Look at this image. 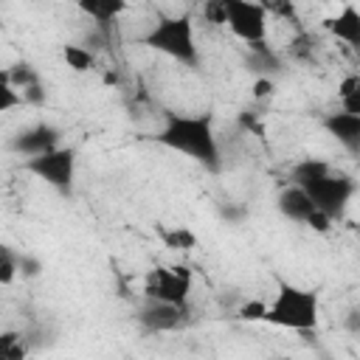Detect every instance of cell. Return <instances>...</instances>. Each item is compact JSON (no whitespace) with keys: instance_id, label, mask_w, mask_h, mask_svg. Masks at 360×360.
Masks as SVG:
<instances>
[{"instance_id":"6da1fadb","label":"cell","mask_w":360,"mask_h":360,"mask_svg":"<svg viewBox=\"0 0 360 360\" xmlns=\"http://www.w3.org/2000/svg\"><path fill=\"white\" fill-rule=\"evenodd\" d=\"M160 146L180 152L186 158H191L194 163L205 166L208 172H219L222 158H219V143H217V132H214V121L211 115H180V112H169L160 132L155 135Z\"/></svg>"},{"instance_id":"7a4b0ae2","label":"cell","mask_w":360,"mask_h":360,"mask_svg":"<svg viewBox=\"0 0 360 360\" xmlns=\"http://www.w3.org/2000/svg\"><path fill=\"white\" fill-rule=\"evenodd\" d=\"M290 180H292V186L304 188L307 197L312 200L315 211L326 214L329 219L340 217L346 211V205L352 202L354 191H357V183L349 174L335 172L326 160H318V158L298 160L292 166Z\"/></svg>"},{"instance_id":"3957f363","label":"cell","mask_w":360,"mask_h":360,"mask_svg":"<svg viewBox=\"0 0 360 360\" xmlns=\"http://www.w3.org/2000/svg\"><path fill=\"white\" fill-rule=\"evenodd\" d=\"M321 318V301L315 290H304L292 281L278 278L276 292L270 298V304H264V323L281 326V329H292V332H312L318 326Z\"/></svg>"},{"instance_id":"277c9868","label":"cell","mask_w":360,"mask_h":360,"mask_svg":"<svg viewBox=\"0 0 360 360\" xmlns=\"http://www.w3.org/2000/svg\"><path fill=\"white\" fill-rule=\"evenodd\" d=\"M141 45L177 59L180 65H197L200 59V48L194 39V22L188 14H172V17H158L152 22V28L141 37Z\"/></svg>"},{"instance_id":"5b68a950","label":"cell","mask_w":360,"mask_h":360,"mask_svg":"<svg viewBox=\"0 0 360 360\" xmlns=\"http://www.w3.org/2000/svg\"><path fill=\"white\" fill-rule=\"evenodd\" d=\"M76 163H79L76 146L59 143V146L42 152V155H37V158L22 160V169L31 172L37 180L48 183L51 188L68 194V191L73 188V180H76Z\"/></svg>"},{"instance_id":"8992f818","label":"cell","mask_w":360,"mask_h":360,"mask_svg":"<svg viewBox=\"0 0 360 360\" xmlns=\"http://www.w3.org/2000/svg\"><path fill=\"white\" fill-rule=\"evenodd\" d=\"M191 270L183 264H158L146 270L143 276V301H160V304H177L186 307L191 295Z\"/></svg>"},{"instance_id":"52a82bcc","label":"cell","mask_w":360,"mask_h":360,"mask_svg":"<svg viewBox=\"0 0 360 360\" xmlns=\"http://www.w3.org/2000/svg\"><path fill=\"white\" fill-rule=\"evenodd\" d=\"M225 8V25L231 34L248 45L264 42L267 37V6L250 3V0H222Z\"/></svg>"},{"instance_id":"ba28073f","label":"cell","mask_w":360,"mask_h":360,"mask_svg":"<svg viewBox=\"0 0 360 360\" xmlns=\"http://www.w3.org/2000/svg\"><path fill=\"white\" fill-rule=\"evenodd\" d=\"M188 318V304L177 307V304H160V301H143L141 309L135 312V321L143 332L160 335V332H174L186 323Z\"/></svg>"},{"instance_id":"9c48e42d","label":"cell","mask_w":360,"mask_h":360,"mask_svg":"<svg viewBox=\"0 0 360 360\" xmlns=\"http://www.w3.org/2000/svg\"><path fill=\"white\" fill-rule=\"evenodd\" d=\"M59 143H62V132H59L53 124L39 121V124H31V127L20 129L17 135H11L8 149H11L14 155H22V158L28 160V158H37V155H42V152L59 146Z\"/></svg>"},{"instance_id":"30bf717a","label":"cell","mask_w":360,"mask_h":360,"mask_svg":"<svg viewBox=\"0 0 360 360\" xmlns=\"http://www.w3.org/2000/svg\"><path fill=\"white\" fill-rule=\"evenodd\" d=\"M321 124H323V129L343 149H349L352 155H357V149H360V115H352V112L338 110V112H326Z\"/></svg>"},{"instance_id":"8fae6325","label":"cell","mask_w":360,"mask_h":360,"mask_svg":"<svg viewBox=\"0 0 360 360\" xmlns=\"http://www.w3.org/2000/svg\"><path fill=\"white\" fill-rule=\"evenodd\" d=\"M323 28L332 37H338L340 42L357 48L360 45V11H357V6L354 3H346L335 17L323 20Z\"/></svg>"},{"instance_id":"7c38bea8","label":"cell","mask_w":360,"mask_h":360,"mask_svg":"<svg viewBox=\"0 0 360 360\" xmlns=\"http://www.w3.org/2000/svg\"><path fill=\"white\" fill-rule=\"evenodd\" d=\"M276 205H278V211H281L290 222H301V225H304V222L309 219V214L315 211V205H312V200L307 197V191L298 188V186H292V183L278 191Z\"/></svg>"},{"instance_id":"4fadbf2b","label":"cell","mask_w":360,"mask_h":360,"mask_svg":"<svg viewBox=\"0 0 360 360\" xmlns=\"http://www.w3.org/2000/svg\"><path fill=\"white\" fill-rule=\"evenodd\" d=\"M79 8H82L87 17H93V20L104 28V25L112 22L121 11H127V3H121V0H82Z\"/></svg>"},{"instance_id":"5bb4252c","label":"cell","mask_w":360,"mask_h":360,"mask_svg":"<svg viewBox=\"0 0 360 360\" xmlns=\"http://www.w3.org/2000/svg\"><path fill=\"white\" fill-rule=\"evenodd\" d=\"M31 352V340L25 332L6 329L0 332V360H25Z\"/></svg>"},{"instance_id":"9a60e30c","label":"cell","mask_w":360,"mask_h":360,"mask_svg":"<svg viewBox=\"0 0 360 360\" xmlns=\"http://www.w3.org/2000/svg\"><path fill=\"white\" fill-rule=\"evenodd\" d=\"M338 98H340V110L343 112H352V115H360V76H346L340 84H338Z\"/></svg>"},{"instance_id":"2e32d148","label":"cell","mask_w":360,"mask_h":360,"mask_svg":"<svg viewBox=\"0 0 360 360\" xmlns=\"http://www.w3.org/2000/svg\"><path fill=\"white\" fill-rule=\"evenodd\" d=\"M158 233H160V239H163V245H166L169 250H191V248L197 245L194 231H188V228H183V225L158 228Z\"/></svg>"},{"instance_id":"e0dca14e","label":"cell","mask_w":360,"mask_h":360,"mask_svg":"<svg viewBox=\"0 0 360 360\" xmlns=\"http://www.w3.org/2000/svg\"><path fill=\"white\" fill-rule=\"evenodd\" d=\"M62 56H65V65H68L70 70H76V73H87V70H93V65H96L93 51H90V48H82V45H65V48H62Z\"/></svg>"},{"instance_id":"ac0fdd59","label":"cell","mask_w":360,"mask_h":360,"mask_svg":"<svg viewBox=\"0 0 360 360\" xmlns=\"http://www.w3.org/2000/svg\"><path fill=\"white\" fill-rule=\"evenodd\" d=\"M20 104H25L22 96H20V90L11 84L8 70L0 68V115L8 112V110H14V107H20Z\"/></svg>"},{"instance_id":"d6986e66","label":"cell","mask_w":360,"mask_h":360,"mask_svg":"<svg viewBox=\"0 0 360 360\" xmlns=\"http://www.w3.org/2000/svg\"><path fill=\"white\" fill-rule=\"evenodd\" d=\"M17 256L6 248V245H0V284L6 287V284H11L14 278H17Z\"/></svg>"},{"instance_id":"ffe728a7","label":"cell","mask_w":360,"mask_h":360,"mask_svg":"<svg viewBox=\"0 0 360 360\" xmlns=\"http://www.w3.org/2000/svg\"><path fill=\"white\" fill-rule=\"evenodd\" d=\"M262 315H264V301H245L239 307L242 321H262Z\"/></svg>"},{"instance_id":"44dd1931","label":"cell","mask_w":360,"mask_h":360,"mask_svg":"<svg viewBox=\"0 0 360 360\" xmlns=\"http://www.w3.org/2000/svg\"><path fill=\"white\" fill-rule=\"evenodd\" d=\"M307 228H312V231H318V233H326L329 228H332V219L326 217V214H321V211H312L309 214V219L304 222Z\"/></svg>"},{"instance_id":"7402d4cb","label":"cell","mask_w":360,"mask_h":360,"mask_svg":"<svg viewBox=\"0 0 360 360\" xmlns=\"http://www.w3.org/2000/svg\"><path fill=\"white\" fill-rule=\"evenodd\" d=\"M273 90H276V82L259 76L256 84H253V98H267V96H273Z\"/></svg>"},{"instance_id":"603a6c76","label":"cell","mask_w":360,"mask_h":360,"mask_svg":"<svg viewBox=\"0 0 360 360\" xmlns=\"http://www.w3.org/2000/svg\"><path fill=\"white\" fill-rule=\"evenodd\" d=\"M205 17L211 22H225V8H222V0L219 3H208L205 6Z\"/></svg>"},{"instance_id":"cb8c5ba5","label":"cell","mask_w":360,"mask_h":360,"mask_svg":"<svg viewBox=\"0 0 360 360\" xmlns=\"http://www.w3.org/2000/svg\"><path fill=\"white\" fill-rule=\"evenodd\" d=\"M17 270H22L25 276H37L39 273V262L31 259V256H22V259H17Z\"/></svg>"},{"instance_id":"d4e9b609","label":"cell","mask_w":360,"mask_h":360,"mask_svg":"<svg viewBox=\"0 0 360 360\" xmlns=\"http://www.w3.org/2000/svg\"><path fill=\"white\" fill-rule=\"evenodd\" d=\"M278 360H292V357H278Z\"/></svg>"}]
</instances>
